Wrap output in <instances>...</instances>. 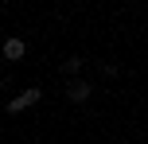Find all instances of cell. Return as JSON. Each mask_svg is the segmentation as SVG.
<instances>
[{"instance_id": "1", "label": "cell", "mask_w": 148, "mask_h": 144, "mask_svg": "<svg viewBox=\"0 0 148 144\" xmlns=\"http://www.w3.org/2000/svg\"><path fill=\"white\" fill-rule=\"evenodd\" d=\"M39 98H43V90H39V86H27L23 93H16V98L8 101V113H23V109H31Z\"/></svg>"}, {"instance_id": "2", "label": "cell", "mask_w": 148, "mask_h": 144, "mask_svg": "<svg viewBox=\"0 0 148 144\" xmlns=\"http://www.w3.org/2000/svg\"><path fill=\"white\" fill-rule=\"evenodd\" d=\"M90 93H94V86H90L86 78H70V82H66V98L74 101V105H82V101H90Z\"/></svg>"}, {"instance_id": "3", "label": "cell", "mask_w": 148, "mask_h": 144, "mask_svg": "<svg viewBox=\"0 0 148 144\" xmlns=\"http://www.w3.org/2000/svg\"><path fill=\"white\" fill-rule=\"evenodd\" d=\"M0 51H4V59H8V62H20L23 55H27V43H23L20 35H12V39H4V47H0Z\"/></svg>"}, {"instance_id": "4", "label": "cell", "mask_w": 148, "mask_h": 144, "mask_svg": "<svg viewBox=\"0 0 148 144\" xmlns=\"http://www.w3.org/2000/svg\"><path fill=\"white\" fill-rule=\"evenodd\" d=\"M82 66H86V59H78V55H70V59L62 62V74H70V78H74V74H78Z\"/></svg>"}]
</instances>
